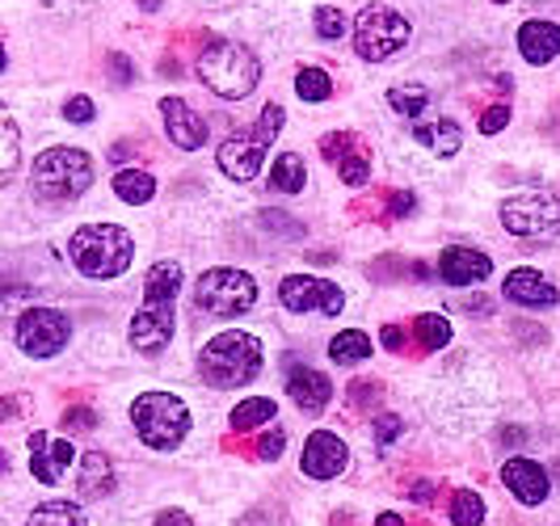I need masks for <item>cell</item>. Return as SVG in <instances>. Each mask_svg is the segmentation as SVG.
I'll return each instance as SVG.
<instances>
[{"label": "cell", "instance_id": "20", "mask_svg": "<svg viewBox=\"0 0 560 526\" xmlns=\"http://www.w3.org/2000/svg\"><path fill=\"white\" fill-rule=\"evenodd\" d=\"M287 391H291V400H295L304 413H320V409L334 400L329 375H320V371H312V366H287Z\"/></svg>", "mask_w": 560, "mask_h": 526}, {"label": "cell", "instance_id": "44", "mask_svg": "<svg viewBox=\"0 0 560 526\" xmlns=\"http://www.w3.org/2000/svg\"><path fill=\"white\" fill-rule=\"evenodd\" d=\"M156 526H195V523H190L186 510H161V514H156Z\"/></svg>", "mask_w": 560, "mask_h": 526}, {"label": "cell", "instance_id": "2", "mask_svg": "<svg viewBox=\"0 0 560 526\" xmlns=\"http://www.w3.org/2000/svg\"><path fill=\"white\" fill-rule=\"evenodd\" d=\"M68 257H72V266L84 278L110 282V278L127 274V266L136 257V241L118 223H84V227L72 232V241H68Z\"/></svg>", "mask_w": 560, "mask_h": 526}, {"label": "cell", "instance_id": "15", "mask_svg": "<svg viewBox=\"0 0 560 526\" xmlns=\"http://www.w3.org/2000/svg\"><path fill=\"white\" fill-rule=\"evenodd\" d=\"M77 459V446L51 434H30V471L38 484H59L68 464Z\"/></svg>", "mask_w": 560, "mask_h": 526}, {"label": "cell", "instance_id": "30", "mask_svg": "<svg viewBox=\"0 0 560 526\" xmlns=\"http://www.w3.org/2000/svg\"><path fill=\"white\" fill-rule=\"evenodd\" d=\"M232 430H257V425H266V421H275V400H266V396H253V400H241L236 409H232Z\"/></svg>", "mask_w": 560, "mask_h": 526}, {"label": "cell", "instance_id": "34", "mask_svg": "<svg viewBox=\"0 0 560 526\" xmlns=\"http://www.w3.org/2000/svg\"><path fill=\"white\" fill-rule=\"evenodd\" d=\"M295 93H300V102H325V97L334 93V81H329L325 68H300Z\"/></svg>", "mask_w": 560, "mask_h": 526}, {"label": "cell", "instance_id": "21", "mask_svg": "<svg viewBox=\"0 0 560 526\" xmlns=\"http://www.w3.org/2000/svg\"><path fill=\"white\" fill-rule=\"evenodd\" d=\"M518 56L527 63H552L560 56V26L548 22V17H535V22H523L518 26Z\"/></svg>", "mask_w": 560, "mask_h": 526}, {"label": "cell", "instance_id": "22", "mask_svg": "<svg viewBox=\"0 0 560 526\" xmlns=\"http://www.w3.org/2000/svg\"><path fill=\"white\" fill-rule=\"evenodd\" d=\"M413 139L434 156H455L464 148V131H459L455 118H425V122L413 127Z\"/></svg>", "mask_w": 560, "mask_h": 526}, {"label": "cell", "instance_id": "31", "mask_svg": "<svg viewBox=\"0 0 560 526\" xmlns=\"http://www.w3.org/2000/svg\"><path fill=\"white\" fill-rule=\"evenodd\" d=\"M388 106L400 118H421L430 106V93H425V84H396V89H388Z\"/></svg>", "mask_w": 560, "mask_h": 526}, {"label": "cell", "instance_id": "10", "mask_svg": "<svg viewBox=\"0 0 560 526\" xmlns=\"http://www.w3.org/2000/svg\"><path fill=\"white\" fill-rule=\"evenodd\" d=\"M18 350L30 354V359H56L59 350L68 346L72 337V320L59 312V307H26L18 316Z\"/></svg>", "mask_w": 560, "mask_h": 526}, {"label": "cell", "instance_id": "35", "mask_svg": "<svg viewBox=\"0 0 560 526\" xmlns=\"http://www.w3.org/2000/svg\"><path fill=\"white\" fill-rule=\"evenodd\" d=\"M316 34H320V38H341V34H346L341 9H316Z\"/></svg>", "mask_w": 560, "mask_h": 526}, {"label": "cell", "instance_id": "9", "mask_svg": "<svg viewBox=\"0 0 560 526\" xmlns=\"http://www.w3.org/2000/svg\"><path fill=\"white\" fill-rule=\"evenodd\" d=\"M502 227L523 241H557L560 236V195L527 190L502 202Z\"/></svg>", "mask_w": 560, "mask_h": 526}, {"label": "cell", "instance_id": "7", "mask_svg": "<svg viewBox=\"0 0 560 526\" xmlns=\"http://www.w3.org/2000/svg\"><path fill=\"white\" fill-rule=\"evenodd\" d=\"M409 34L413 30H409V22L396 13L393 4L371 0L366 9H359V17H354V51L366 63H384V59L400 56L409 47Z\"/></svg>", "mask_w": 560, "mask_h": 526}, {"label": "cell", "instance_id": "43", "mask_svg": "<svg viewBox=\"0 0 560 526\" xmlns=\"http://www.w3.org/2000/svg\"><path fill=\"white\" fill-rule=\"evenodd\" d=\"M413 207H418V198L409 195V190H400V195H393V215H396V220L413 215Z\"/></svg>", "mask_w": 560, "mask_h": 526}, {"label": "cell", "instance_id": "14", "mask_svg": "<svg viewBox=\"0 0 560 526\" xmlns=\"http://www.w3.org/2000/svg\"><path fill=\"white\" fill-rule=\"evenodd\" d=\"M502 295L518 307H557L560 304V287L548 274L532 270V266L510 270L502 282Z\"/></svg>", "mask_w": 560, "mask_h": 526}, {"label": "cell", "instance_id": "13", "mask_svg": "<svg viewBox=\"0 0 560 526\" xmlns=\"http://www.w3.org/2000/svg\"><path fill=\"white\" fill-rule=\"evenodd\" d=\"M320 156L325 161H334L337 165V177L346 182V186H366V177H371V161H366L363 143L359 136H350V131H334V136L320 139Z\"/></svg>", "mask_w": 560, "mask_h": 526}, {"label": "cell", "instance_id": "41", "mask_svg": "<svg viewBox=\"0 0 560 526\" xmlns=\"http://www.w3.org/2000/svg\"><path fill=\"white\" fill-rule=\"evenodd\" d=\"M110 77H114V81H122V84L136 81V68H131V59L118 56V51H114V56H110Z\"/></svg>", "mask_w": 560, "mask_h": 526}, {"label": "cell", "instance_id": "46", "mask_svg": "<svg viewBox=\"0 0 560 526\" xmlns=\"http://www.w3.org/2000/svg\"><path fill=\"white\" fill-rule=\"evenodd\" d=\"M9 417H18V400H0V421H9Z\"/></svg>", "mask_w": 560, "mask_h": 526}, {"label": "cell", "instance_id": "18", "mask_svg": "<svg viewBox=\"0 0 560 526\" xmlns=\"http://www.w3.org/2000/svg\"><path fill=\"white\" fill-rule=\"evenodd\" d=\"M173 341V304H143L131 320V346L140 354H161Z\"/></svg>", "mask_w": 560, "mask_h": 526}, {"label": "cell", "instance_id": "50", "mask_svg": "<svg viewBox=\"0 0 560 526\" xmlns=\"http://www.w3.org/2000/svg\"><path fill=\"white\" fill-rule=\"evenodd\" d=\"M4 63H9V56H4V43H0V72H4Z\"/></svg>", "mask_w": 560, "mask_h": 526}, {"label": "cell", "instance_id": "47", "mask_svg": "<svg viewBox=\"0 0 560 526\" xmlns=\"http://www.w3.org/2000/svg\"><path fill=\"white\" fill-rule=\"evenodd\" d=\"M375 526H405V518H400V514H380Z\"/></svg>", "mask_w": 560, "mask_h": 526}, {"label": "cell", "instance_id": "33", "mask_svg": "<svg viewBox=\"0 0 560 526\" xmlns=\"http://www.w3.org/2000/svg\"><path fill=\"white\" fill-rule=\"evenodd\" d=\"M451 523L455 526H480L485 523V501H480V493L459 489V493L451 498Z\"/></svg>", "mask_w": 560, "mask_h": 526}, {"label": "cell", "instance_id": "38", "mask_svg": "<svg viewBox=\"0 0 560 526\" xmlns=\"http://www.w3.org/2000/svg\"><path fill=\"white\" fill-rule=\"evenodd\" d=\"M505 122H510V106H493V110L480 114V131H485V136H498V131H505Z\"/></svg>", "mask_w": 560, "mask_h": 526}, {"label": "cell", "instance_id": "4", "mask_svg": "<svg viewBox=\"0 0 560 526\" xmlns=\"http://www.w3.org/2000/svg\"><path fill=\"white\" fill-rule=\"evenodd\" d=\"M30 186L43 202H72L93 186V161L81 148L56 143V148L38 152V161L30 168Z\"/></svg>", "mask_w": 560, "mask_h": 526}, {"label": "cell", "instance_id": "17", "mask_svg": "<svg viewBox=\"0 0 560 526\" xmlns=\"http://www.w3.org/2000/svg\"><path fill=\"white\" fill-rule=\"evenodd\" d=\"M489 274H493L489 253L468 249V245H451V249H443V257H439V278H443L447 287H477V282H485Z\"/></svg>", "mask_w": 560, "mask_h": 526}, {"label": "cell", "instance_id": "32", "mask_svg": "<svg viewBox=\"0 0 560 526\" xmlns=\"http://www.w3.org/2000/svg\"><path fill=\"white\" fill-rule=\"evenodd\" d=\"M413 332H418V341L425 350H443L451 341V320L447 316H439V312H425L413 320Z\"/></svg>", "mask_w": 560, "mask_h": 526}, {"label": "cell", "instance_id": "39", "mask_svg": "<svg viewBox=\"0 0 560 526\" xmlns=\"http://www.w3.org/2000/svg\"><path fill=\"white\" fill-rule=\"evenodd\" d=\"M261 227H275V232H282V236H304V227L291 223L287 215H279V211H261Z\"/></svg>", "mask_w": 560, "mask_h": 526}, {"label": "cell", "instance_id": "42", "mask_svg": "<svg viewBox=\"0 0 560 526\" xmlns=\"http://www.w3.org/2000/svg\"><path fill=\"white\" fill-rule=\"evenodd\" d=\"M63 425H68V430H93L97 417H93V409H72V413L63 417Z\"/></svg>", "mask_w": 560, "mask_h": 526}, {"label": "cell", "instance_id": "23", "mask_svg": "<svg viewBox=\"0 0 560 526\" xmlns=\"http://www.w3.org/2000/svg\"><path fill=\"white\" fill-rule=\"evenodd\" d=\"M81 498L84 501H102L114 493V464L102 455V451H89L81 455Z\"/></svg>", "mask_w": 560, "mask_h": 526}, {"label": "cell", "instance_id": "3", "mask_svg": "<svg viewBox=\"0 0 560 526\" xmlns=\"http://www.w3.org/2000/svg\"><path fill=\"white\" fill-rule=\"evenodd\" d=\"M261 371V341L245 329L215 332L202 354H198V375L211 388H245Z\"/></svg>", "mask_w": 560, "mask_h": 526}, {"label": "cell", "instance_id": "40", "mask_svg": "<svg viewBox=\"0 0 560 526\" xmlns=\"http://www.w3.org/2000/svg\"><path fill=\"white\" fill-rule=\"evenodd\" d=\"M282 443H287V439H282V430H270L266 439H257V455H261V459H279Z\"/></svg>", "mask_w": 560, "mask_h": 526}, {"label": "cell", "instance_id": "6", "mask_svg": "<svg viewBox=\"0 0 560 526\" xmlns=\"http://www.w3.org/2000/svg\"><path fill=\"white\" fill-rule=\"evenodd\" d=\"M131 421H136V434L152 451H173L190 434V409L173 391H143V396H136Z\"/></svg>", "mask_w": 560, "mask_h": 526}, {"label": "cell", "instance_id": "11", "mask_svg": "<svg viewBox=\"0 0 560 526\" xmlns=\"http://www.w3.org/2000/svg\"><path fill=\"white\" fill-rule=\"evenodd\" d=\"M279 300L287 312H325V316H337V312L346 307V295H341L337 282H329V278H312V274L282 278Z\"/></svg>", "mask_w": 560, "mask_h": 526}, {"label": "cell", "instance_id": "5", "mask_svg": "<svg viewBox=\"0 0 560 526\" xmlns=\"http://www.w3.org/2000/svg\"><path fill=\"white\" fill-rule=\"evenodd\" d=\"M279 131H282V106H266L253 127H241V131H232L220 143L215 161H220V168H224L232 182H253L261 173V165H266V152H270V143H275Z\"/></svg>", "mask_w": 560, "mask_h": 526}, {"label": "cell", "instance_id": "51", "mask_svg": "<svg viewBox=\"0 0 560 526\" xmlns=\"http://www.w3.org/2000/svg\"><path fill=\"white\" fill-rule=\"evenodd\" d=\"M498 4H505V0H498Z\"/></svg>", "mask_w": 560, "mask_h": 526}, {"label": "cell", "instance_id": "28", "mask_svg": "<svg viewBox=\"0 0 560 526\" xmlns=\"http://www.w3.org/2000/svg\"><path fill=\"white\" fill-rule=\"evenodd\" d=\"M26 526H89V518L77 501H43Z\"/></svg>", "mask_w": 560, "mask_h": 526}, {"label": "cell", "instance_id": "36", "mask_svg": "<svg viewBox=\"0 0 560 526\" xmlns=\"http://www.w3.org/2000/svg\"><path fill=\"white\" fill-rule=\"evenodd\" d=\"M396 439H400V417L384 413L380 421H375V443H380V451H388Z\"/></svg>", "mask_w": 560, "mask_h": 526}, {"label": "cell", "instance_id": "29", "mask_svg": "<svg viewBox=\"0 0 560 526\" xmlns=\"http://www.w3.org/2000/svg\"><path fill=\"white\" fill-rule=\"evenodd\" d=\"M329 359L341 362V366H354V362L371 359V337L359 329H346L337 332L334 341H329Z\"/></svg>", "mask_w": 560, "mask_h": 526}, {"label": "cell", "instance_id": "49", "mask_svg": "<svg viewBox=\"0 0 560 526\" xmlns=\"http://www.w3.org/2000/svg\"><path fill=\"white\" fill-rule=\"evenodd\" d=\"M4 471H9V455H4V451H0V476H4Z\"/></svg>", "mask_w": 560, "mask_h": 526}, {"label": "cell", "instance_id": "27", "mask_svg": "<svg viewBox=\"0 0 560 526\" xmlns=\"http://www.w3.org/2000/svg\"><path fill=\"white\" fill-rule=\"evenodd\" d=\"M304 182H308L304 156H300V152H282L279 161H275V168H270V186H275L279 195H300Z\"/></svg>", "mask_w": 560, "mask_h": 526}, {"label": "cell", "instance_id": "12", "mask_svg": "<svg viewBox=\"0 0 560 526\" xmlns=\"http://www.w3.org/2000/svg\"><path fill=\"white\" fill-rule=\"evenodd\" d=\"M346 464H350V451H346V443L337 439L334 430H316V434H308L304 455H300L304 476H312V480H334V476L346 471Z\"/></svg>", "mask_w": 560, "mask_h": 526}, {"label": "cell", "instance_id": "48", "mask_svg": "<svg viewBox=\"0 0 560 526\" xmlns=\"http://www.w3.org/2000/svg\"><path fill=\"white\" fill-rule=\"evenodd\" d=\"M241 526H270V523H266L261 514H249V518H245V523H241Z\"/></svg>", "mask_w": 560, "mask_h": 526}, {"label": "cell", "instance_id": "24", "mask_svg": "<svg viewBox=\"0 0 560 526\" xmlns=\"http://www.w3.org/2000/svg\"><path fill=\"white\" fill-rule=\"evenodd\" d=\"M182 291V266L177 261H156L143 282V304H173Z\"/></svg>", "mask_w": 560, "mask_h": 526}, {"label": "cell", "instance_id": "8", "mask_svg": "<svg viewBox=\"0 0 560 526\" xmlns=\"http://www.w3.org/2000/svg\"><path fill=\"white\" fill-rule=\"evenodd\" d=\"M195 304L211 316H245L257 304V278L236 266H215L195 282Z\"/></svg>", "mask_w": 560, "mask_h": 526}, {"label": "cell", "instance_id": "16", "mask_svg": "<svg viewBox=\"0 0 560 526\" xmlns=\"http://www.w3.org/2000/svg\"><path fill=\"white\" fill-rule=\"evenodd\" d=\"M161 118H165V136L182 148V152H198L207 143V118L182 102V97H165L161 102Z\"/></svg>", "mask_w": 560, "mask_h": 526}, {"label": "cell", "instance_id": "1", "mask_svg": "<svg viewBox=\"0 0 560 526\" xmlns=\"http://www.w3.org/2000/svg\"><path fill=\"white\" fill-rule=\"evenodd\" d=\"M198 81L207 84L215 97L224 102H241L249 97L257 81H261V59L257 51H249L245 43H232V38H211L202 47V56L195 63Z\"/></svg>", "mask_w": 560, "mask_h": 526}, {"label": "cell", "instance_id": "37", "mask_svg": "<svg viewBox=\"0 0 560 526\" xmlns=\"http://www.w3.org/2000/svg\"><path fill=\"white\" fill-rule=\"evenodd\" d=\"M93 114H97V106H93L89 97H68V106H63V118H68V122H93Z\"/></svg>", "mask_w": 560, "mask_h": 526}, {"label": "cell", "instance_id": "25", "mask_svg": "<svg viewBox=\"0 0 560 526\" xmlns=\"http://www.w3.org/2000/svg\"><path fill=\"white\" fill-rule=\"evenodd\" d=\"M18 165H22V131H18L13 114L0 106V190L13 182Z\"/></svg>", "mask_w": 560, "mask_h": 526}, {"label": "cell", "instance_id": "45", "mask_svg": "<svg viewBox=\"0 0 560 526\" xmlns=\"http://www.w3.org/2000/svg\"><path fill=\"white\" fill-rule=\"evenodd\" d=\"M384 346H388V350H400V346H405V332L396 329V325H388V329H384Z\"/></svg>", "mask_w": 560, "mask_h": 526}, {"label": "cell", "instance_id": "19", "mask_svg": "<svg viewBox=\"0 0 560 526\" xmlns=\"http://www.w3.org/2000/svg\"><path fill=\"white\" fill-rule=\"evenodd\" d=\"M502 484L514 493V501H523V505H544V501H548V489H552L548 471L539 468L535 459H523V455L502 464Z\"/></svg>", "mask_w": 560, "mask_h": 526}, {"label": "cell", "instance_id": "26", "mask_svg": "<svg viewBox=\"0 0 560 526\" xmlns=\"http://www.w3.org/2000/svg\"><path fill=\"white\" fill-rule=\"evenodd\" d=\"M114 195L122 202H131V207H143V202L156 198V177L143 173V168H118L114 173Z\"/></svg>", "mask_w": 560, "mask_h": 526}]
</instances>
